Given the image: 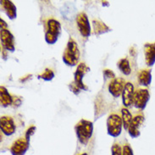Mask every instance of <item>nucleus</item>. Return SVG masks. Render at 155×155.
<instances>
[{
  "label": "nucleus",
  "instance_id": "nucleus-1",
  "mask_svg": "<svg viewBox=\"0 0 155 155\" xmlns=\"http://www.w3.org/2000/svg\"><path fill=\"white\" fill-rule=\"evenodd\" d=\"M80 56H81V53H80L78 44L73 38H70L62 57L64 63L71 67L76 66L79 62Z\"/></svg>",
  "mask_w": 155,
  "mask_h": 155
},
{
  "label": "nucleus",
  "instance_id": "nucleus-2",
  "mask_svg": "<svg viewBox=\"0 0 155 155\" xmlns=\"http://www.w3.org/2000/svg\"><path fill=\"white\" fill-rule=\"evenodd\" d=\"M75 131L79 143L83 146H87L93 133V123L82 119L75 126Z\"/></svg>",
  "mask_w": 155,
  "mask_h": 155
},
{
  "label": "nucleus",
  "instance_id": "nucleus-3",
  "mask_svg": "<svg viewBox=\"0 0 155 155\" xmlns=\"http://www.w3.org/2000/svg\"><path fill=\"white\" fill-rule=\"evenodd\" d=\"M61 34V25L59 21L54 19L48 20L46 23L45 41L48 44H54Z\"/></svg>",
  "mask_w": 155,
  "mask_h": 155
},
{
  "label": "nucleus",
  "instance_id": "nucleus-4",
  "mask_svg": "<svg viewBox=\"0 0 155 155\" xmlns=\"http://www.w3.org/2000/svg\"><path fill=\"white\" fill-rule=\"evenodd\" d=\"M123 122L121 117L117 114H111L107 119V131L113 137H118L121 134Z\"/></svg>",
  "mask_w": 155,
  "mask_h": 155
},
{
  "label": "nucleus",
  "instance_id": "nucleus-5",
  "mask_svg": "<svg viewBox=\"0 0 155 155\" xmlns=\"http://www.w3.org/2000/svg\"><path fill=\"white\" fill-rule=\"evenodd\" d=\"M76 26L78 28L80 34L83 38H88L91 35V25L88 20L87 14L84 12H81L76 16Z\"/></svg>",
  "mask_w": 155,
  "mask_h": 155
},
{
  "label": "nucleus",
  "instance_id": "nucleus-6",
  "mask_svg": "<svg viewBox=\"0 0 155 155\" xmlns=\"http://www.w3.org/2000/svg\"><path fill=\"white\" fill-rule=\"evenodd\" d=\"M149 99H150V93L148 90L140 88L138 90L135 91L133 104L137 109L143 110L146 108Z\"/></svg>",
  "mask_w": 155,
  "mask_h": 155
},
{
  "label": "nucleus",
  "instance_id": "nucleus-7",
  "mask_svg": "<svg viewBox=\"0 0 155 155\" xmlns=\"http://www.w3.org/2000/svg\"><path fill=\"white\" fill-rule=\"evenodd\" d=\"M90 71V68L85 63H80L77 65L76 72L74 73V82L81 90L87 91V87L84 84L83 77L84 76Z\"/></svg>",
  "mask_w": 155,
  "mask_h": 155
},
{
  "label": "nucleus",
  "instance_id": "nucleus-8",
  "mask_svg": "<svg viewBox=\"0 0 155 155\" xmlns=\"http://www.w3.org/2000/svg\"><path fill=\"white\" fill-rule=\"evenodd\" d=\"M1 44L4 50L8 52H14L15 50V37L8 29H1Z\"/></svg>",
  "mask_w": 155,
  "mask_h": 155
},
{
  "label": "nucleus",
  "instance_id": "nucleus-9",
  "mask_svg": "<svg viewBox=\"0 0 155 155\" xmlns=\"http://www.w3.org/2000/svg\"><path fill=\"white\" fill-rule=\"evenodd\" d=\"M30 142L25 137L15 140L10 147V153L12 155H25V153L29 149Z\"/></svg>",
  "mask_w": 155,
  "mask_h": 155
},
{
  "label": "nucleus",
  "instance_id": "nucleus-10",
  "mask_svg": "<svg viewBox=\"0 0 155 155\" xmlns=\"http://www.w3.org/2000/svg\"><path fill=\"white\" fill-rule=\"evenodd\" d=\"M126 83L125 79L121 78V77L113 79L109 82V86H108V90H109V93L114 97H119L120 96H121Z\"/></svg>",
  "mask_w": 155,
  "mask_h": 155
},
{
  "label": "nucleus",
  "instance_id": "nucleus-11",
  "mask_svg": "<svg viewBox=\"0 0 155 155\" xmlns=\"http://www.w3.org/2000/svg\"><path fill=\"white\" fill-rule=\"evenodd\" d=\"M0 128L2 133L5 136H12L16 130V126L12 117L10 116H2L0 119Z\"/></svg>",
  "mask_w": 155,
  "mask_h": 155
},
{
  "label": "nucleus",
  "instance_id": "nucleus-12",
  "mask_svg": "<svg viewBox=\"0 0 155 155\" xmlns=\"http://www.w3.org/2000/svg\"><path fill=\"white\" fill-rule=\"evenodd\" d=\"M135 89L134 86L131 82H126L124 90L122 92V103L125 108H129L133 104L134 101Z\"/></svg>",
  "mask_w": 155,
  "mask_h": 155
},
{
  "label": "nucleus",
  "instance_id": "nucleus-13",
  "mask_svg": "<svg viewBox=\"0 0 155 155\" xmlns=\"http://www.w3.org/2000/svg\"><path fill=\"white\" fill-rule=\"evenodd\" d=\"M145 118L142 114H138L136 115L135 117L132 119V121L130 124V126L128 127V133L130 135L132 138H137L140 137V127L142 126V125L144 122Z\"/></svg>",
  "mask_w": 155,
  "mask_h": 155
},
{
  "label": "nucleus",
  "instance_id": "nucleus-14",
  "mask_svg": "<svg viewBox=\"0 0 155 155\" xmlns=\"http://www.w3.org/2000/svg\"><path fill=\"white\" fill-rule=\"evenodd\" d=\"M144 59L147 66L151 67L155 64V43H146L144 45Z\"/></svg>",
  "mask_w": 155,
  "mask_h": 155
},
{
  "label": "nucleus",
  "instance_id": "nucleus-15",
  "mask_svg": "<svg viewBox=\"0 0 155 155\" xmlns=\"http://www.w3.org/2000/svg\"><path fill=\"white\" fill-rule=\"evenodd\" d=\"M1 7L6 15L10 19L14 20L17 17V8L16 6L13 4V2L8 0H1Z\"/></svg>",
  "mask_w": 155,
  "mask_h": 155
},
{
  "label": "nucleus",
  "instance_id": "nucleus-16",
  "mask_svg": "<svg viewBox=\"0 0 155 155\" xmlns=\"http://www.w3.org/2000/svg\"><path fill=\"white\" fill-rule=\"evenodd\" d=\"M137 81L139 85L143 87H148L152 81V71L151 70H141L137 74Z\"/></svg>",
  "mask_w": 155,
  "mask_h": 155
},
{
  "label": "nucleus",
  "instance_id": "nucleus-17",
  "mask_svg": "<svg viewBox=\"0 0 155 155\" xmlns=\"http://www.w3.org/2000/svg\"><path fill=\"white\" fill-rule=\"evenodd\" d=\"M14 102V97L12 95L8 92L7 88L4 87L3 86H1L0 87V103L2 107H8L10 105L13 104Z\"/></svg>",
  "mask_w": 155,
  "mask_h": 155
},
{
  "label": "nucleus",
  "instance_id": "nucleus-18",
  "mask_svg": "<svg viewBox=\"0 0 155 155\" xmlns=\"http://www.w3.org/2000/svg\"><path fill=\"white\" fill-rule=\"evenodd\" d=\"M92 27H93L94 34L96 36H99V35L109 32L111 31L108 25L99 20H93L92 21Z\"/></svg>",
  "mask_w": 155,
  "mask_h": 155
},
{
  "label": "nucleus",
  "instance_id": "nucleus-19",
  "mask_svg": "<svg viewBox=\"0 0 155 155\" xmlns=\"http://www.w3.org/2000/svg\"><path fill=\"white\" fill-rule=\"evenodd\" d=\"M121 119L123 122V127L125 130H128V127L132 121V114L130 112V110L127 108H122L121 109Z\"/></svg>",
  "mask_w": 155,
  "mask_h": 155
},
{
  "label": "nucleus",
  "instance_id": "nucleus-20",
  "mask_svg": "<svg viewBox=\"0 0 155 155\" xmlns=\"http://www.w3.org/2000/svg\"><path fill=\"white\" fill-rule=\"evenodd\" d=\"M117 67L120 71L122 74H124L125 76H129L131 73V68L129 60L127 59H120V61L117 63Z\"/></svg>",
  "mask_w": 155,
  "mask_h": 155
},
{
  "label": "nucleus",
  "instance_id": "nucleus-21",
  "mask_svg": "<svg viewBox=\"0 0 155 155\" xmlns=\"http://www.w3.org/2000/svg\"><path fill=\"white\" fill-rule=\"evenodd\" d=\"M54 77V72L51 69H48L47 68L46 70L44 71V72H42L41 75L38 76V78L39 79H42L44 81H52Z\"/></svg>",
  "mask_w": 155,
  "mask_h": 155
},
{
  "label": "nucleus",
  "instance_id": "nucleus-22",
  "mask_svg": "<svg viewBox=\"0 0 155 155\" xmlns=\"http://www.w3.org/2000/svg\"><path fill=\"white\" fill-rule=\"evenodd\" d=\"M111 154L122 155V147L119 143H114L111 147Z\"/></svg>",
  "mask_w": 155,
  "mask_h": 155
},
{
  "label": "nucleus",
  "instance_id": "nucleus-23",
  "mask_svg": "<svg viewBox=\"0 0 155 155\" xmlns=\"http://www.w3.org/2000/svg\"><path fill=\"white\" fill-rule=\"evenodd\" d=\"M36 130H37V127L34 126H30L29 128L26 130V131H25V138L26 139L28 142H30V139H31V136L35 133Z\"/></svg>",
  "mask_w": 155,
  "mask_h": 155
},
{
  "label": "nucleus",
  "instance_id": "nucleus-24",
  "mask_svg": "<svg viewBox=\"0 0 155 155\" xmlns=\"http://www.w3.org/2000/svg\"><path fill=\"white\" fill-rule=\"evenodd\" d=\"M122 155H134L133 150L129 144H125L122 147Z\"/></svg>",
  "mask_w": 155,
  "mask_h": 155
},
{
  "label": "nucleus",
  "instance_id": "nucleus-25",
  "mask_svg": "<svg viewBox=\"0 0 155 155\" xmlns=\"http://www.w3.org/2000/svg\"><path fill=\"white\" fill-rule=\"evenodd\" d=\"M104 76L105 77V79H114V78H116L115 77V74H114V72L113 71H111V70H109V69H105L104 70Z\"/></svg>",
  "mask_w": 155,
  "mask_h": 155
},
{
  "label": "nucleus",
  "instance_id": "nucleus-26",
  "mask_svg": "<svg viewBox=\"0 0 155 155\" xmlns=\"http://www.w3.org/2000/svg\"><path fill=\"white\" fill-rule=\"evenodd\" d=\"M70 89H71V91L73 93H75L76 95H78L80 92H81V89L76 86V83H75L74 81L70 84Z\"/></svg>",
  "mask_w": 155,
  "mask_h": 155
},
{
  "label": "nucleus",
  "instance_id": "nucleus-27",
  "mask_svg": "<svg viewBox=\"0 0 155 155\" xmlns=\"http://www.w3.org/2000/svg\"><path fill=\"white\" fill-rule=\"evenodd\" d=\"M0 25H1V29H8V25L5 21L1 18L0 19Z\"/></svg>",
  "mask_w": 155,
  "mask_h": 155
},
{
  "label": "nucleus",
  "instance_id": "nucleus-28",
  "mask_svg": "<svg viewBox=\"0 0 155 155\" xmlns=\"http://www.w3.org/2000/svg\"><path fill=\"white\" fill-rule=\"evenodd\" d=\"M31 75H28V76H24V77H22V78L20 79V81H21V82H25V81L29 79V77H31Z\"/></svg>",
  "mask_w": 155,
  "mask_h": 155
},
{
  "label": "nucleus",
  "instance_id": "nucleus-29",
  "mask_svg": "<svg viewBox=\"0 0 155 155\" xmlns=\"http://www.w3.org/2000/svg\"><path fill=\"white\" fill-rule=\"evenodd\" d=\"M80 155H88V154L87 153H81Z\"/></svg>",
  "mask_w": 155,
  "mask_h": 155
}]
</instances>
